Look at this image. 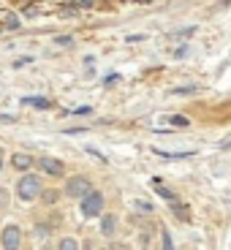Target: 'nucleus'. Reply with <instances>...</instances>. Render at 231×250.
Listing matches in <instances>:
<instances>
[{
	"label": "nucleus",
	"mask_w": 231,
	"mask_h": 250,
	"mask_svg": "<svg viewBox=\"0 0 231 250\" xmlns=\"http://www.w3.org/2000/svg\"><path fill=\"white\" fill-rule=\"evenodd\" d=\"M41 190H44V185H41V177L38 174H25L22 180L17 182V196L22 201H33L41 196Z\"/></svg>",
	"instance_id": "f257e3e1"
},
{
	"label": "nucleus",
	"mask_w": 231,
	"mask_h": 250,
	"mask_svg": "<svg viewBox=\"0 0 231 250\" xmlns=\"http://www.w3.org/2000/svg\"><path fill=\"white\" fill-rule=\"evenodd\" d=\"M33 166V158L27 155V152H17L14 155V169H19V171H27Z\"/></svg>",
	"instance_id": "423d86ee"
},
{
	"label": "nucleus",
	"mask_w": 231,
	"mask_h": 250,
	"mask_svg": "<svg viewBox=\"0 0 231 250\" xmlns=\"http://www.w3.org/2000/svg\"><path fill=\"white\" fill-rule=\"evenodd\" d=\"M74 114H93V109H90V106H76Z\"/></svg>",
	"instance_id": "a211bd4d"
},
{
	"label": "nucleus",
	"mask_w": 231,
	"mask_h": 250,
	"mask_svg": "<svg viewBox=\"0 0 231 250\" xmlns=\"http://www.w3.org/2000/svg\"><path fill=\"white\" fill-rule=\"evenodd\" d=\"M57 199H60V193H57V190H46V193H44V201H46V204H55Z\"/></svg>",
	"instance_id": "f8f14e48"
},
{
	"label": "nucleus",
	"mask_w": 231,
	"mask_h": 250,
	"mask_svg": "<svg viewBox=\"0 0 231 250\" xmlns=\"http://www.w3.org/2000/svg\"><path fill=\"white\" fill-rule=\"evenodd\" d=\"M55 44H60V46H71V44H74V38H71V36H57V38H55Z\"/></svg>",
	"instance_id": "ddd939ff"
},
{
	"label": "nucleus",
	"mask_w": 231,
	"mask_h": 250,
	"mask_svg": "<svg viewBox=\"0 0 231 250\" xmlns=\"http://www.w3.org/2000/svg\"><path fill=\"white\" fill-rule=\"evenodd\" d=\"M8 27H11V30H14V27H19V22H17V17H8Z\"/></svg>",
	"instance_id": "412c9836"
},
{
	"label": "nucleus",
	"mask_w": 231,
	"mask_h": 250,
	"mask_svg": "<svg viewBox=\"0 0 231 250\" xmlns=\"http://www.w3.org/2000/svg\"><path fill=\"white\" fill-rule=\"evenodd\" d=\"M0 171H3V152H0Z\"/></svg>",
	"instance_id": "4be33fe9"
},
{
	"label": "nucleus",
	"mask_w": 231,
	"mask_h": 250,
	"mask_svg": "<svg viewBox=\"0 0 231 250\" xmlns=\"http://www.w3.org/2000/svg\"><path fill=\"white\" fill-rule=\"evenodd\" d=\"M22 104H25V106H38V109H49V101H46V98H33V95H27V98H22Z\"/></svg>",
	"instance_id": "6e6552de"
},
{
	"label": "nucleus",
	"mask_w": 231,
	"mask_h": 250,
	"mask_svg": "<svg viewBox=\"0 0 231 250\" xmlns=\"http://www.w3.org/2000/svg\"><path fill=\"white\" fill-rule=\"evenodd\" d=\"M169 125H177V128H188V117H166Z\"/></svg>",
	"instance_id": "9d476101"
},
{
	"label": "nucleus",
	"mask_w": 231,
	"mask_h": 250,
	"mask_svg": "<svg viewBox=\"0 0 231 250\" xmlns=\"http://www.w3.org/2000/svg\"><path fill=\"white\" fill-rule=\"evenodd\" d=\"M155 152H158L161 158H190V155H193L190 150H185V152H166V150H155Z\"/></svg>",
	"instance_id": "1a4fd4ad"
},
{
	"label": "nucleus",
	"mask_w": 231,
	"mask_h": 250,
	"mask_svg": "<svg viewBox=\"0 0 231 250\" xmlns=\"http://www.w3.org/2000/svg\"><path fill=\"white\" fill-rule=\"evenodd\" d=\"M158 196H163L166 201H177V193H171V190H166V188H161V190H158Z\"/></svg>",
	"instance_id": "4468645a"
},
{
	"label": "nucleus",
	"mask_w": 231,
	"mask_h": 250,
	"mask_svg": "<svg viewBox=\"0 0 231 250\" xmlns=\"http://www.w3.org/2000/svg\"><path fill=\"white\" fill-rule=\"evenodd\" d=\"M38 169L44 171L46 177H65V166L57 158H41L38 161Z\"/></svg>",
	"instance_id": "39448f33"
},
{
	"label": "nucleus",
	"mask_w": 231,
	"mask_h": 250,
	"mask_svg": "<svg viewBox=\"0 0 231 250\" xmlns=\"http://www.w3.org/2000/svg\"><path fill=\"white\" fill-rule=\"evenodd\" d=\"M90 190H93V185H90L87 177H71V180L65 182V196H71V199H82V196H87Z\"/></svg>",
	"instance_id": "7ed1b4c3"
},
{
	"label": "nucleus",
	"mask_w": 231,
	"mask_h": 250,
	"mask_svg": "<svg viewBox=\"0 0 231 250\" xmlns=\"http://www.w3.org/2000/svg\"><path fill=\"white\" fill-rule=\"evenodd\" d=\"M196 90H199V87H193V84H190V87H174L171 93H174V95H190V93H196Z\"/></svg>",
	"instance_id": "9b49d317"
},
{
	"label": "nucleus",
	"mask_w": 231,
	"mask_h": 250,
	"mask_svg": "<svg viewBox=\"0 0 231 250\" xmlns=\"http://www.w3.org/2000/svg\"><path fill=\"white\" fill-rule=\"evenodd\" d=\"M0 245L6 250H17L19 245H22V231H19V226H6L3 229V234H0Z\"/></svg>",
	"instance_id": "20e7f679"
},
{
	"label": "nucleus",
	"mask_w": 231,
	"mask_h": 250,
	"mask_svg": "<svg viewBox=\"0 0 231 250\" xmlns=\"http://www.w3.org/2000/svg\"><path fill=\"white\" fill-rule=\"evenodd\" d=\"M163 248L171 250V237H169V231H163Z\"/></svg>",
	"instance_id": "6ab92c4d"
},
{
	"label": "nucleus",
	"mask_w": 231,
	"mask_h": 250,
	"mask_svg": "<svg viewBox=\"0 0 231 250\" xmlns=\"http://www.w3.org/2000/svg\"><path fill=\"white\" fill-rule=\"evenodd\" d=\"M101 209H104V193L90 190L87 196H82V215L84 218H95V215H101Z\"/></svg>",
	"instance_id": "f03ea898"
},
{
	"label": "nucleus",
	"mask_w": 231,
	"mask_h": 250,
	"mask_svg": "<svg viewBox=\"0 0 231 250\" xmlns=\"http://www.w3.org/2000/svg\"><path fill=\"white\" fill-rule=\"evenodd\" d=\"M171 204H174V201H171ZM174 212H177V215H180V220H190V218H188V209H185V207H180V204H174Z\"/></svg>",
	"instance_id": "dca6fc26"
},
{
	"label": "nucleus",
	"mask_w": 231,
	"mask_h": 250,
	"mask_svg": "<svg viewBox=\"0 0 231 250\" xmlns=\"http://www.w3.org/2000/svg\"><path fill=\"white\" fill-rule=\"evenodd\" d=\"M74 3H76V6H82V8H84V6H93V0H74Z\"/></svg>",
	"instance_id": "aec40b11"
},
{
	"label": "nucleus",
	"mask_w": 231,
	"mask_h": 250,
	"mask_svg": "<svg viewBox=\"0 0 231 250\" xmlns=\"http://www.w3.org/2000/svg\"><path fill=\"white\" fill-rule=\"evenodd\" d=\"M6 204H8V193L6 190H0V209H6Z\"/></svg>",
	"instance_id": "f3484780"
},
{
	"label": "nucleus",
	"mask_w": 231,
	"mask_h": 250,
	"mask_svg": "<svg viewBox=\"0 0 231 250\" xmlns=\"http://www.w3.org/2000/svg\"><path fill=\"white\" fill-rule=\"evenodd\" d=\"M114 226H117V223H114V215L104 218V220H101V234H104V237H112V234H114Z\"/></svg>",
	"instance_id": "0eeeda50"
},
{
	"label": "nucleus",
	"mask_w": 231,
	"mask_h": 250,
	"mask_svg": "<svg viewBox=\"0 0 231 250\" xmlns=\"http://www.w3.org/2000/svg\"><path fill=\"white\" fill-rule=\"evenodd\" d=\"M60 248H63V250H76V248H79V245H76L74 239L68 237V239H63V242H60Z\"/></svg>",
	"instance_id": "2eb2a0df"
}]
</instances>
